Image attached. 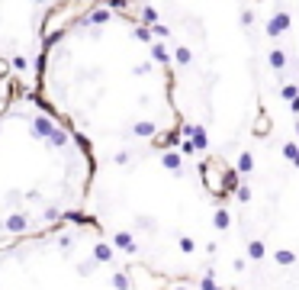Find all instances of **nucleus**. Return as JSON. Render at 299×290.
<instances>
[{
  "label": "nucleus",
  "instance_id": "f257e3e1",
  "mask_svg": "<svg viewBox=\"0 0 299 290\" xmlns=\"http://www.w3.org/2000/svg\"><path fill=\"white\" fill-rule=\"evenodd\" d=\"M45 87L87 132L148 139L174 119L164 45L126 13H94L71 23L45 52Z\"/></svg>",
  "mask_w": 299,
  "mask_h": 290
}]
</instances>
